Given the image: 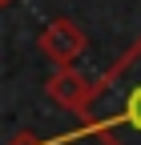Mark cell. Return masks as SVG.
<instances>
[{
  "instance_id": "cell-1",
  "label": "cell",
  "mask_w": 141,
  "mask_h": 145,
  "mask_svg": "<svg viewBox=\"0 0 141 145\" xmlns=\"http://www.w3.org/2000/svg\"><path fill=\"white\" fill-rule=\"evenodd\" d=\"M37 48H40L57 69H73L77 57L85 52V32H81L77 20L57 16V20H48V24L37 32Z\"/></svg>"
},
{
  "instance_id": "cell-2",
  "label": "cell",
  "mask_w": 141,
  "mask_h": 145,
  "mask_svg": "<svg viewBox=\"0 0 141 145\" xmlns=\"http://www.w3.org/2000/svg\"><path fill=\"white\" fill-rule=\"evenodd\" d=\"M48 97L57 105H65L69 113H85V105L93 101V85L81 72H73V69H57L48 77Z\"/></svg>"
},
{
  "instance_id": "cell-3",
  "label": "cell",
  "mask_w": 141,
  "mask_h": 145,
  "mask_svg": "<svg viewBox=\"0 0 141 145\" xmlns=\"http://www.w3.org/2000/svg\"><path fill=\"white\" fill-rule=\"evenodd\" d=\"M117 121H121V129H125V133L141 137V81H133V89L125 93V101H121V113H117Z\"/></svg>"
},
{
  "instance_id": "cell-4",
  "label": "cell",
  "mask_w": 141,
  "mask_h": 145,
  "mask_svg": "<svg viewBox=\"0 0 141 145\" xmlns=\"http://www.w3.org/2000/svg\"><path fill=\"white\" fill-rule=\"evenodd\" d=\"M8 145H24V141H20V137H12V141H8ZM37 145H40V141H37Z\"/></svg>"
},
{
  "instance_id": "cell-5",
  "label": "cell",
  "mask_w": 141,
  "mask_h": 145,
  "mask_svg": "<svg viewBox=\"0 0 141 145\" xmlns=\"http://www.w3.org/2000/svg\"><path fill=\"white\" fill-rule=\"evenodd\" d=\"M0 4H12V0H0Z\"/></svg>"
}]
</instances>
